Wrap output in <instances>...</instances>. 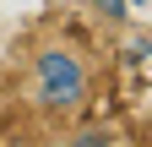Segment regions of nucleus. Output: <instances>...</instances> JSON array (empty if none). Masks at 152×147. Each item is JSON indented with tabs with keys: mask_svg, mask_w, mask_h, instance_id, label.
<instances>
[{
	"mask_svg": "<svg viewBox=\"0 0 152 147\" xmlns=\"http://www.w3.org/2000/svg\"><path fill=\"white\" fill-rule=\"evenodd\" d=\"M125 6H130V11H141V6H152V0H125Z\"/></svg>",
	"mask_w": 152,
	"mask_h": 147,
	"instance_id": "obj_4",
	"label": "nucleus"
},
{
	"mask_svg": "<svg viewBox=\"0 0 152 147\" xmlns=\"http://www.w3.org/2000/svg\"><path fill=\"white\" fill-rule=\"evenodd\" d=\"M87 60H82V49L65 44V38H49V44H38L33 54V71H27V98L38 109H76L87 98Z\"/></svg>",
	"mask_w": 152,
	"mask_h": 147,
	"instance_id": "obj_1",
	"label": "nucleus"
},
{
	"mask_svg": "<svg viewBox=\"0 0 152 147\" xmlns=\"http://www.w3.org/2000/svg\"><path fill=\"white\" fill-rule=\"evenodd\" d=\"M98 6H103L109 16H125V11H130V6H125V0H98Z\"/></svg>",
	"mask_w": 152,
	"mask_h": 147,
	"instance_id": "obj_3",
	"label": "nucleus"
},
{
	"mask_svg": "<svg viewBox=\"0 0 152 147\" xmlns=\"http://www.w3.org/2000/svg\"><path fill=\"white\" fill-rule=\"evenodd\" d=\"M65 147H125V136H120V125H76V131L65 136Z\"/></svg>",
	"mask_w": 152,
	"mask_h": 147,
	"instance_id": "obj_2",
	"label": "nucleus"
}]
</instances>
